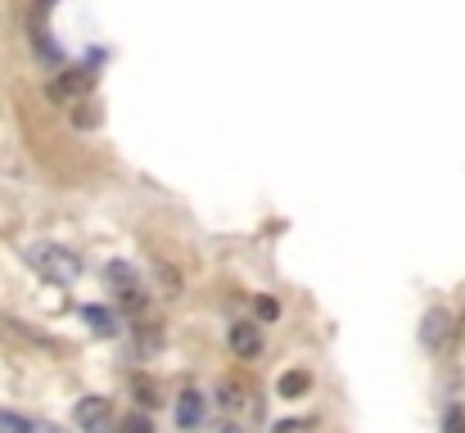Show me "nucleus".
Here are the masks:
<instances>
[{
    "mask_svg": "<svg viewBox=\"0 0 465 433\" xmlns=\"http://www.w3.org/2000/svg\"><path fill=\"white\" fill-rule=\"evenodd\" d=\"M27 267L41 280H50V285H73L82 276V258L68 253V249H59V244H32L27 249Z\"/></svg>",
    "mask_w": 465,
    "mask_h": 433,
    "instance_id": "obj_1",
    "label": "nucleus"
},
{
    "mask_svg": "<svg viewBox=\"0 0 465 433\" xmlns=\"http://www.w3.org/2000/svg\"><path fill=\"white\" fill-rule=\"evenodd\" d=\"M77 429L82 433H118V420H114V407L104 398H82L77 411H73Z\"/></svg>",
    "mask_w": 465,
    "mask_h": 433,
    "instance_id": "obj_2",
    "label": "nucleus"
},
{
    "mask_svg": "<svg viewBox=\"0 0 465 433\" xmlns=\"http://www.w3.org/2000/svg\"><path fill=\"white\" fill-rule=\"evenodd\" d=\"M448 339H457V320H452V311L430 307V311H425V320H420V343H425L430 352H443V348H448Z\"/></svg>",
    "mask_w": 465,
    "mask_h": 433,
    "instance_id": "obj_3",
    "label": "nucleus"
},
{
    "mask_svg": "<svg viewBox=\"0 0 465 433\" xmlns=\"http://www.w3.org/2000/svg\"><path fill=\"white\" fill-rule=\"evenodd\" d=\"M91 86H95V68H68L50 82V100H77Z\"/></svg>",
    "mask_w": 465,
    "mask_h": 433,
    "instance_id": "obj_4",
    "label": "nucleus"
},
{
    "mask_svg": "<svg viewBox=\"0 0 465 433\" xmlns=\"http://www.w3.org/2000/svg\"><path fill=\"white\" fill-rule=\"evenodd\" d=\"M203 416H208V402H203V393L185 389V393L176 398V429H185V433L203 429Z\"/></svg>",
    "mask_w": 465,
    "mask_h": 433,
    "instance_id": "obj_5",
    "label": "nucleus"
},
{
    "mask_svg": "<svg viewBox=\"0 0 465 433\" xmlns=\"http://www.w3.org/2000/svg\"><path fill=\"white\" fill-rule=\"evenodd\" d=\"M231 352H235L240 361H253V357L262 352V334H258V325H249V320L231 325Z\"/></svg>",
    "mask_w": 465,
    "mask_h": 433,
    "instance_id": "obj_6",
    "label": "nucleus"
},
{
    "mask_svg": "<svg viewBox=\"0 0 465 433\" xmlns=\"http://www.w3.org/2000/svg\"><path fill=\"white\" fill-rule=\"evenodd\" d=\"M0 433H64V429L45 425V420H32V416H18V411H0Z\"/></svg>",
    "mask_w": 465,
    "mask_h": 433,
    "instance_id": "obj_7",
    "label": "nucleus"
},
{
    "mask_svg": "<svg viewBox=\"0 0 465 433\" xmlns=\"http://www.w3.org/2000/svg\"><path fill=\"white\" fill-rule=\"evenodd\" d=\"M132 398H136L145 411H154V407H163V402H167L154 375H132Z\"/></svg>",
    "mask_w": 465,
    "mask_h": 433,
    "instance_id": "obj_8",
    "label": "nucleus"
},
{
    "mask_svg": "<svg viewBox=\"0 0 465 433\" xmlns=\"http://www.w3.org/2000/svg\"><path fill=\"white\" fill-rule=\"evenodd\" d=\"M82 320H86V330L100 334V339H114V334H118V320H114L109 307H82Z\"/></svg>",
    "mask_w": 465,
    "mask_h": 433,
    "instance_id": "obj_9",
    "label": "nucleus"
},
{
    "mask_svg": "<svg viewBox=\"0 0 465 433\" xmlns=\"http://www.w3.org/2000/svg\"><path fill=\"white\" fill-rule=\"evenodd\" d=\"M308 389H312V375H308V370H290V375L281 379V398H290V402H294V398H303Z\"/></svg>",
    "mask_w": 465,
    "mask_h": 433,
    "instance_id": "obj_10",
    "label": "nucleus"
},
{
    "mask_svg": "<svg viewBox=\"0 0 465 433\" xmlns=\"http://www.w3.org/2000/svg\"><path fill=\"white\" fill-rule=\"evenodd\" d=\"M109 280H114V289L118 293H127V289H136V271L127 267V262H109V271H104Z\"/></svg>",
    "mask_w": 465,
    "mask_h": 433,
    "instance_id": "obj_11",
    "label": "nucleus"
},
{
    "mask_svg": "<svg viewBox=\"0 0 465 433\" xmlns=\"http://www.w3.org/2000/svg\"><path fill=\"white\" fill-rule=\"evenodd\" d=\"M222 407H226V411H240V407H244V389H240L235 379H222Z\"/></svg>",
    "mask_w": 465,
    "mask_h": 433,
    "instance_id": "obj_12",
    "label": "nucleus"
},
{
    "mask_svg": "<svg viewBox=\"0 0 465 433\" xmlns=\"http://www.w3.org/2000/svg\"><path fill=\"white\" fill-rule=\"evenodd\" d=\"M253 311H258V320H276V316H281V302H276V298H267V293H262V298H258V302H253Z\"/></svg>",
    "mask_w": 465,
    "mask_h": 433,
    "instance_id": "obj_13",
    "label": "nucleus"
},
{
    "mask_svg": "<svg viewBox=\"0 0 465 433\" xmlns=\"http://www.w3.org/2000/svg\"><path fill=\"white\" fill-rule=\"evenodd\" d=\"M118 433H154V425H150V416H127Z\"/></svg>",
    "mask_w": 465,
    "mask_h": 433,
    "instance_id": "obj_14",
    "label": "nucleus"
},
{
    "mask_svg": "<svg viewBox=\"0 0 465 433\" xmlns=\"http://www.w3.org/2000/svg\"><path fill=\"white\" fill-rule=\"evenodd\" d=\"M443 433H465V402L448 411V420H443Z\"/></svg>",
    "mask_w": 465,
    "mask_h": 433,
    "instance_id": "obj_15",
    "label": "nucleus"
},
{
    "mask_svg": "<svg viewBox=\"0 0 465 433\" xmlns=\"http://www.w3.org/2000/svg\"><path fill=\"white\" fill-rule=\"evenodd\" d=\"M158 280H163V289H167V293H181V276H176L172 267H163V262H158Z\"/></svg>",
    "mask_w": 465,
    "mask_h": 433,
    "instance_id": "obj_16",
    "label": "nucleus"
},
{
    "mask_svg": "<svg viewBox=\"0 0 465 433\" xmlns=\"http://www.w3.org/2000/svg\"><path fill=\"white\" fill-rule=\"evenodd\" d=\"M50 5H54V0H36V23H41V14H45Z\"/></svg>",
    "mask_w": 465,
    "mask_h": 433,
    "instance_id": "obj_17",
    "label": "nucleus"
},
{
    "mask_svg": "<svg viewBox=\"0 0 465 433\" xmlns=\"http://www.w3.org/2000/svg\"><path fill=\"white\" fill-rule=\"evenodd\" d=\"M222 433H244V429H235V425H226V429H222Z\"/></svg>",
    "mask_w": 465,
    "mask_h": 433,
    "instance_id": "obj_18",
    "label": "nucleus"
},
{
    "mask_svg": "<svg viewBox=\"0 0 465 433\" xmlns=\"http://www.w3.org/2000/svg\"><path fill=\"white\" fill-rule=\"evenodd\" d=\"M457 325H461V334H465V316H461V320H457Z\"/></svg>",
    "mask_w": 465,
    "mask_h": 433,
    "instance_id": "obj_19",
    "label": "nucleus"
}]
</instances>
